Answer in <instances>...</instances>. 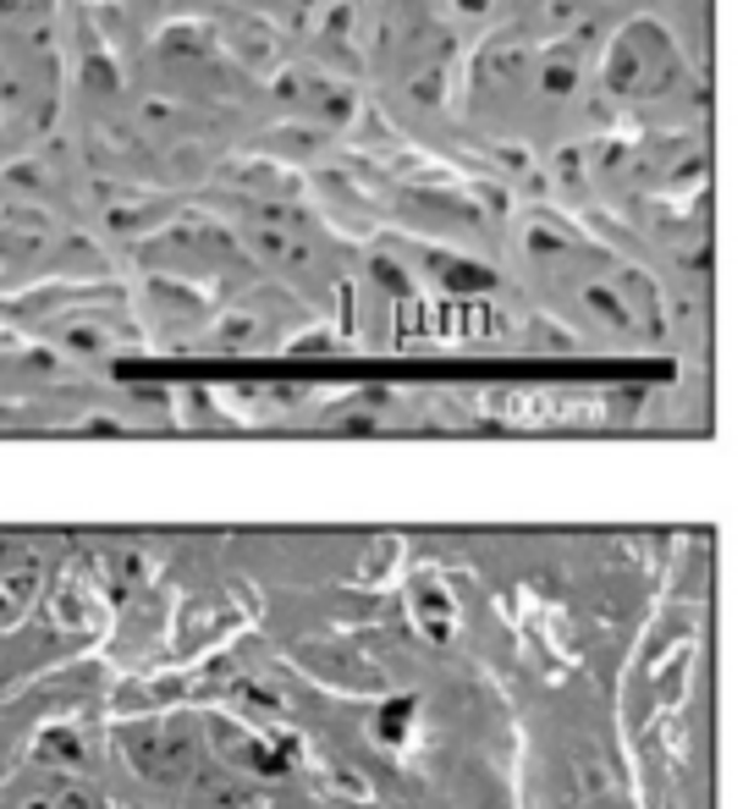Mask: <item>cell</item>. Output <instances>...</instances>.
I'll return each instance as SVG.
<instances>
[{"mask_svg":"<svg viewBox=\"0 0 754 809\" xmlns=\"http://www.w3.org/2000/svg\"><path fill=\"white\" fill-rule=\"evenodd\" d=\"M501 253H513L524 264V282L562 320H578L606 336L655 331L661 293L650 282V270H639V259H628V248H617L590 221H578L545 199H529L507 215Z\"/></svg>","mask_w":754,"mask_h":809,"instance_id":"cell-1","label":"cell"},{"mask_svg":"<svg viewBox=\"0 0 754 809\" xmlns=\"http://www.w3.org/2000/svg\"><path fill=\"white\" fill-rule=\"evenodd\" d=\"M595 95L606 127H705L711 72L678 45L650 7L612 23L595 45Z\"/></svg>","mask_w":754,"mask_h":809,"instance_id":"cell-2","label":"cell"},{"mask_svg":"<svg viewBox=\"0 0 754 809\" xmlns=\"http://www.w3.org/2000/svg\"><path fill=\"white\" fill-rule=\"evenodd\" d=\"M650 12L678 34V45L711 72V45H716V7L711 0H650Z\"/></svg>","mask_w":754,"mask_h":809,"instance_id":"cell-3","label":"cell"}]
</instances>
